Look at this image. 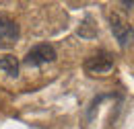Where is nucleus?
<instances>
[{"label": "nucleus", "instance_id": "f257e3e1", "mask_svg": "<svg viewBox=\"0 0 134 129\" xmlns=\"http://www.w3.org/2000/svg\"><path fill=\"white\" fill-rule=\"evenodd\" d=\"M52 62H56V49L50 43H39V45L31 47L23 60V64L29 68H37L43 64H52Z\"/></svg>", "mask_w": 134, "mask_h": 129}, {"label": "nucleus", "instance_id": "39448f33", "mask_svg": "<svg viewBox=\"0 0 134 129\" xmlns=\"http://www.w3.org/2000/svg\"><path fill=\"white\" fill-rule=\"evenodd\" d=\"M0 70L8 76H17L19 74V62L15 55H2L0 57Z\"/></svg>", "mask_w": 134, "mask_h": 129}, {"label": "nucleus", "instance_id": "7ed1b4c3", "mask_svg": "<svg viewBox=\"0 0 134 129\" xmlns=\"http://www.w3.org/2000/svg\"><path fill=\"white\" fill-rule=\"evenodd\" d=\"M85 70L89 74H109L114 70V57L107 51H99L85 60Z\"/></svg>", "mask_w": 134, "mask_h": 129}, {"label": "nucleus", "instance_id": "f03ea898", "mask_svg": "<svg viewBox=\"0 0 134 129\" xmlns=\"http://www.w3.org/2000/svg\"><path fill=\"white\" fill-rule=\"evenodd\" d=\"M21 29L8 15L0 12V47H10L19 41Z\"/></svg>", "mask_w": 134, "mask_h": 129}, {"label": "nucleus", "instance_id": "20e7f679", "mask_svg": "<svg viewBox=\"0 0 134 129\" xmlns=\"http://www.w3.org/2000/svg\"><path fill=\"white\" fill-rule=\"evenodd\" d=\"M109 27H111V33H114L116 41L120 43V47H126L128 43H132V41H134L132 27H130L120 15H111V16H109Z\"/></svg>", "mask_w": 134, "mask_h": 129}]
</instances>
